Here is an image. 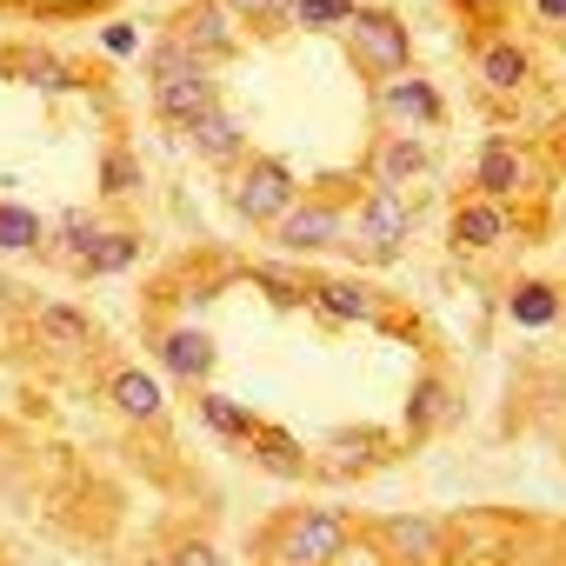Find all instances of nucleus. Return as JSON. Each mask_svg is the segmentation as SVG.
Segmentation results:
<instances>
[{"mask_svg":"<svg viewBox=\"0 0 566 566\" xmlns=\"http://www.w3.org/2000/svg\"><path fill=\"white\" fill-rule=\"evenodd\" d=\"M473 180H480V193H486V200H513V193H526V187H533V167H526L506 140H486V147H480V160H473Z\"/></svg>","mask_w":566,"mask_h":566,"instance_id":"nucleus-8","label":"nucleus"},{"mask_svg":"<svg viewBox=\"0 0 566 566\" xmlns=\"http://www.w3.org/2000/svg\"><path fill=\"white\" fill-rule=\"evenodd\" d=\"M48 240V227H41V213H28V207H0V253H34Z\"/></svg>","mask_w":566,"mask_h":566,"instance_id":"nucleus-22","label":"nucleus"},{"mask_svg":"<svg viewBox=\"0 0 566 566\" xmlns=\"http://www.w3.org/2000/svg\"><path fill=\"white\" fill-rule=\"evenodd\" d=\"M233 14H253V21H266V14H280V8H294V0H227Z\"/></svg>","mask_w":566,"mask_h":566,"instance_id":"nucleus-31","label":"nucleus"},{"mask_svg":"<svg viewBox=\"0 0 566 566\" xmlns=\"http://www.w3.org/2000/svg\"><path fill=\"white\" fill-rule=\"evenodd\" d=\"M187 134H193V147H200L207 160H233V154H240V127H233L220 107H207L200 120H187Z\"/></svg>","mask_w":566,"mask_h":566,"instance_id":"nucleus-21","label":"nucleus"},{"mask_svg":"<svg viewBox=\"0 0 566 566\" xmlns=\"http://www.w3.org/2000/svg\"><path fill=\"white\" fill-rule=\"evenodd\" d=\"M14 74H21L28 87H41V94L74 87V67H67V61H54V54H21V61H14Z\"/></svg>","mask_w":566,"mask_h":566,"instance_id":"nucleus-26","label":"nucleus"},{"mask_svg":"<svg viewBox=\"0 0 566 566\" xmlns=\"http://www.w3.org/2000/svg\"><path fill=\"white\" fill-rule=\"evenodd\" d=\"M380 107H387L394 120H413V127H440V114H447V101H440L420 74H394V81L380 87Z\"/></svg>","mask_w":566,"mask_h":566,"instance_id":"nucleus-9","label":"nucleus"},{"mask_svg":"<svg viewBox=\"0 0 566 566\" xmlns=\"http://www.w3.org/2000/svg\"><path fill=\"white\" fill-rule=\"evenodd\" d=\"M307 301H314L321 314H334V321H354V327L380 321V301L360 287V280H307Z\"/></svg>","mask_w":566,"mask_h":566,"instance_id":"nucleus-10","label":"nucleus"},{"mask_svg":"<svg viewBox=\"0 0 566 566\" xmlns=\"http://www.w3.org/2000/svg\"><path fill=\"white\" fill-rule=\"evenodd\" d=\"M380 539H387V553H400V559H433V553H447V533H440L433 520H407V513L380 520Z\"/></svg>","mask_w":566,"mask_h":566,"instance_id":"nucleus-14","label":"nucleus"},{"mask_svg":"<svg viewBox=\"0 0 566 566\" xmlns=\"http://www.w3.org/2000/svg\"><path fill=\"white\" fill-rule=\"evenodd\" d=\"M200 420H207V427H213L220 440H247V433L260 427V420H253V413H247L240 400H227V394H207V400H200Z\"/></svg>","mask_w":566,"mask_h":566,"instance_id":"nucleus-24","label":"nucleus"},{"mask_svg":"<svg viewBox=\"0 0 566 566\" xmlns=\"http://www.w3.org/2000/svg\"><path fill=\"white\" fill-rule=\"evenodd\" d=\"M360 233H367L374 260H400V247H407V207H400V193L387 180L360 200Z\"/></svg>","mask_w":566,"mask_h":566,"instance_id":"nucleus-4","label":"nucleus"},{"mask_svg":"<svg viewBox=\"0 0 566 566\" xmlns=\"http://www.w3.org/2000/svg\"><path fill=\"white\" fill-rule=\"evenodd\" d=\"M273 233H280V247H287V253H321V247L340 240V213L327 200H294L287 213L273 220Z\"/></svg>","mask_w":566,"mask_h":566,"instance_id":"nucleus-5","label":"nucleus"},{"mask_svg":"<svg viewBox=\"0 0 566 566\" xmlns=\"http://www.w3.org/2000/svg\"><path fill=\"white\" fill-rule=\"evenodd\" d=\"M500 240H506V213H500V200L473 193V200L453 213V247H460V253H486V247H500Z\"/></svg>","mask_w":566,"mask_h":566,"instance_id":"nucleus-11","label":"nucleus"},{"mask_svg":"<svg viewBox=\"0 0 566 566\" xmlns=\"http://www.w3.org/2000/svg\"><path fill=\"white\" fill-rule=\"evenodd\" d=\"M506 314L520 327H553L559 321V287H546V280H520L513 301H506Z\"/></svg>","mask_w":566,"mask_h":566,"instance_id":"nucleus-17","label":"nucleus"},{"mask_svg":"<svg viewBox=\"0 0 566 566\" xmlns=\"http://www.w3.org/2000/svg\"><path fill=\"white\" fill-rule=\"evenodd\" d=\"M107 400H114L127 420H140V427L167 413V400H160V380H154V374H140V367H120V374L107 380Z\"/></svg>","mask_w":566,"mask_h":566,"instance_id":"nucleus-13","label":"nucleus"},{"mask_svg":"<svg viewBox=\"0 0 566 566\" xmlns=\"http://www.w3.org/2000/svg\"><path fill=\"white\" fill-rule=\"evenodd\" d=\"M526 81H533V61H526L520 41H486L480 48V87L486 94H520Z\"/></svg>","mask_w":566,"mask_h":566,"instance_id":"nucleus-12","label":"nucleus"},{"mask_svg":"<svg viewBox=\"0 0 566 566\" xmlns=\"http://www.w3.org/2000/svg\"><path fill=\"white\" fill-rule=\"evenodd\" d=\"M34 327H41V340H48V347H61V354H87V347H94L87 314H74L67 301H48V307L34 314Z\"/></svg>","mask_w":566,"mask_h":566,"instance_id":"nucleus-15","label":"nucleus"},{"mask_svg":"<svg viewBox=\"0 0 566 566\" xmlns=\"http://www.w3.org/2000/svg\"><path fill=\"white\" fill-rule=\"evenodd\" d=\"M101 227L87 220V213H61V227H54V247L61 253H87V240H94Z\"/></svg>","mask_w":566,"mask_h":566,"instance_id":"nucleus-30","label":"nucleus"},{"mask_svg":"<svg viewBox=\"0 0 566 566\" xmlns=\"http://www.w3.org/2000/svg\"><path fill=\"white\" fill-rule=\"evenodd\" d=\"M533 14L553 21V28H566V0H533Z\"/></svg>","mask_w":566,"mask_h":566,"instance_id":"nucleus-33","label":"nucleus"},{"mask_svg":"<svg viewBox=\"0 0 566 566\" xmlns=\"http://www.w3.org/2000/svg\"><path fill=\"white\" fill-rule=\"evenodd\" d=\"M294 14H301V28H347L354 21L347 0H294Z\"/></svg>","mask_w":566,"mask_h":566,"instance_id":"nucleus-27","label":"nucleus"},{"mask_svg":"<svg viewBox=\"0 0 566 566\" xmlns=\"http://www.w3.org/2000/svg\"><path fill=\"white\" fill-rule=\"evenodd\" d=\"M327 453H334V467H367L387 453V440L374 427H340V433H327Z\"/></svg>","mask_w":566,"mask_h":566,"instance_id":"nucleus-23","label":"nucleus"},{"mask_svg":"<svg viewBox=\"0 0 566 566\" xmlns=\"http://www.w3.org/2000/svg\"><path fill=\"white\" fill-rule=\"evenodd\" d=\"M427 167H433V147L413 140V134H400V140L380 147V180H387V187H400V180H413V174H427Z\"/></svg>","mask_w":566,"mask_h":566,"instance_id":"nucleus-18","label":"nucleus"},{"mask_svg":"<svg viewBox=\"0 0 566 566\" xmlns=\"http://www.w3.org/2000/svg\"><path fill=\"white\" fill-rule=\"evenodd\" d=\"M294 200H301V193H294V174L280 167V160H253V167L240 174V187H233V207H240V220H253V227H273Z\"/></svg>","mask_w":566,"mask_h":566,"instance_id":"nucleus-3","label":"nucleus"},{"mask_svg":"<svg viewBox=\"0 0 566 566\" xmlns=\"http://www.w3.org/2000/svg\"><path fill=\"white\" fill-rule=\"evenodd\" d=\"M140 260V240L134 233H94L87 253H81V273H127Z\"/></svg>","mask_w":566,"mask_h":566,"instance_id":"nucleus-19","label":"nucleus"},{"mask_svg":"<svg viewBox=\"0 0 566 566\" xmlns=\"http://www.w3.org/2000/svg\"><path fill=\"white\" fill-rule=\"evenodd\" d=\"M207 107H220V94H213L207 67H200V74H174V81H154V114H160V120L187 127V120H200Z\"/></svg>","mask_w":566,"mask_h":566,"instance_id":"nucleus-6","label":"nucleus"},{"mask_svg":"<svg viewBox=\"0 0 566 566\" xmlns=\"http://www.w3.org/2000/svg\"><path fill=\"white\" fill-rule=\"evenodd\" d=\"M447 413H453V394H447L440 380H420V387H413V407H407V427H413V433H433Z\"/></svg>","mask_w":566,"mask_h":566,"instance_id":"nucleus-25","label":"nucleus"},{"mask_svg":"<svg viewBox=\"0 0 566 566\" xmlns=\"http://www.w3.org/2000/svg\"><path fill=\"white\" fill-rule=\"evenodd\" d=\"M101 187H107V193H134V187H140V167H134V154H127V147H114V154H107Z\"/></svg>","mask_w":566,"mask_h":566,"instance_id":"nucleus-28","label":"nucleus"},{"mask_svg":"<svg viewBox=\"0 0 566 566\" xmlns=\"http://www.w3.org/2000/svg\"><path fill=\"white\" fill-rule=\"evenodd\" d=\"M213 360H220V354H213V340H207V334H193V327H174V334L160 340V367H167V374H180V380H200Z\"/></svg>","mask_w":566,"mask_h":566,"instance_id":"nucleus-16","label":"nucleus"},{"mask_svg":"<svg viewBox=\"0 0 566 566\" xmlns=\"http://www.w3.org/2000/svg\"><path fill=\"white\" fill-rule=\"evenodd\" d=\"M180 559H187V566H220V553H213V546H200V539H187V546H180Z\"/></svg>","mask_w":566,"mask_h":566,"instance_id":"nucleus-32","label":"nucleus"},{"mask_svg":"<svg viewBox=\"0 0 566 566\" xmlns=\"http://www.w3.org/2000/svg\"><path fill=\"white\" fill-rule=\"evenodd\" d=\"M247 447L260 453V467H266V473H287V480H294V473H307V453H301L287 433H273V427H253V433H247Z\"/></svg>","mask_w":566,"mask_h":566,"instance_id":"nucleus-20","label":"nucleus"},{"mask_svg":"<svg viewBox=\"0 0 566 566\" xmlns=\"http://www.w3.org/2000/svg\"><path fill=\"white\" fill-rule=\"evenodd\" d=\"M260 287L280 301V307H301L307 301V280H294V273H280V266H260Z\"/></svg>","mask_w":566,"mask_h":566,"instance_id":"nucleus-29","label":"nucleus"},{"mask_svg":"<svg viewBox=\"0 0 566 566\" xmlns=\"http://www.w3.org/2000/svg\"><path fill=\"white\" fill-rule=\"evenodd\" d=\"M107 54H134V28H107Z\"/></svg>","mask_w":566,"mask_h":566,"instance_id":"nucleus-34","label":"nucleus"},{"mask_svg":"<svg viewBox=\"0 0 566 566\" xmlns=\"http://www.w3.org/2000/svg\"><path fill=\"white\" fill-rule=\"evenodd\" d=\"M260 553L287 559V566L340 559V553H347V520H340V513H327V506H301V513H287V526H280V533H266V539H260Z\"/></svg>","mask_w":566,"mask_h":566,"instance_id":"nucleus-1","label":"nucleus"},{"mask_svg":"<svg viewBox=\"0 0 566 566\" xmlns=\"http://www.w3.org/2000/svg\"><path fill=\"white\" fill-rule=\"evenodd\" d=\"M354 61L367 67V74H380V81H394V74H407V61H413V41H407V28L387 14V8H354Z\"/></svg>","mask_w":566,"mask_h":566,"instance_id":"nucleus-2","label":"nucleus"},{"mask_svg":"<svg viewBox=\"0 0 566 566\" xmlns=\"http://www.w3.org/2000/svg\"><path fill=\"white\" fill-rule=\"evenodd\" d=\"M174 41H187L200 61L227 54L233 48V8H227V0H193V8L180 14V28H174Z\"/></svg>","mask_w":566,"mask_h":566,"instance_id":"nucleus-7","label":"nucleus"}]
</instances>
